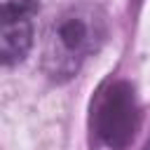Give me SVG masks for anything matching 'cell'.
<instances>
[{
    "instance_id": "cell-2",
    "label": "cell",
    "mask_w": 150,
    "mask_h": 150,
    "mask_svg": "<svg viewBox=\"0 0 150 150\" xmlns=\"http://www.w3.org/2000/svg\"><path fill=\"white\" fill-rule=\"evenodd\" d=\"M141 124V105L136 98V89L127 80L108 82L91 105V129L110 150H124Z\"/></svg>"
},
{
    "instance_id": "cell-1",
    "label": "cell",
    "mask_w": 150,
    "mask_h": 150,
    "mask_svg": "<svg viewBox=\"0 0 150 150\" xmlns=\"http://www.w3.org/2000/svg\"><path fill=\"white\" fill-rule=\"evenodd\" d=\"M108 38V19L101 7L89 2H77L54 16L42 49V68L56 80L66 82L82 63L94 56Z\"/></svg>"
},
{
    "instance_id": "cell-3",
    "label": "cell",
    "mask_w": 150,
    "mask_h": 150,
    "mask_svg": "<svg viewBox=\"0 0 150 150\" xmlns=\"http://www.w3.org/2000/svg\"><path fill=\"white\" fill-rule=\"evenodd\" d=\"M38 0H0V56L5 66L26 59L33 45V19Z\"/></svg>"
}]
</instances>
